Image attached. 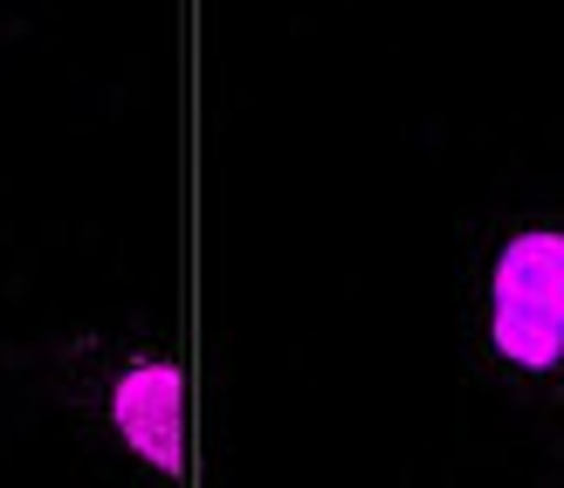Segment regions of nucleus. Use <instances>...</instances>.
<instances>
[{
    "label": "nucleus",
    "mask_w": 564,
    "mask_h": 488,
    "mask_svg": "<svg viewBox=\"0 0 564 488\" xmlns=\"http://www.w3.org/2000/svg\"><path fill=\"white\" fill-rule=\"evenodd\" d=\"M104 420L124 441L138 468H152L159 481L180 475V365L165 351H124L118 371L104 379Z\"/></svg>",
    "instance_id": "f03ea898"
},
{
    "label": "nucleus",
    "mask_w": 564,
    "mask_h": 488,
    "mask_svg": "<svg viewBox=\"0 0 564 488\" xmlns=\"http://www.w3.org/2000/svg\"><path fill=\"white\" fill-rule=\"evenodd\" d=\"M482 344L523 386L564 379V227L502 235L482 290Z\"/></svg>",
    "instance_id": "f257e3e1"
}]
</instances>
